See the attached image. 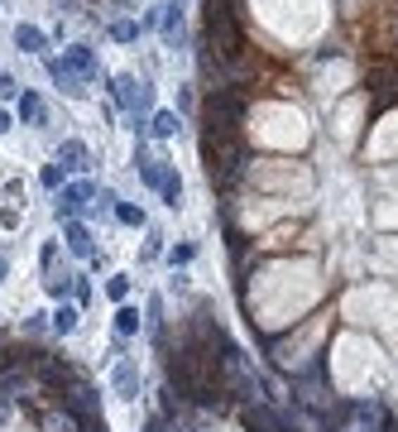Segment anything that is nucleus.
<instances>
[{
    "label": "nucleus",
    "instance_id": "f257e3e1",
    "mask_svg": "<svg viewBox=\"0 0 398 432\" xmlns=\"http://www.w3.org/2000/svg\"><path fill=\"white\" fill-rule=\"evenodd\" d=\"M245 110H250V91H240V87H212V96L202 101V125H207L202 135L236 139Z\"/></svg>",
    "mask_w": 398,
    "mask_h": 432
},
{
    "label": "nucleus",
    "instance_id": "f03ea898",
    "mask_svg": "<svg viewBox=\"0 0 398 432\" xmlns=\"http://www.w3.org/2000/svg\"><path fill=\"white\" fill-rule=\"evenodd\" d=\"M207 44L216 49L221 63H240L245 58V29H240L236 10L226 0H207Z\"/></svg>",
    "mask_w": 398,
    "mask_h": 432
},
{
    "label": "nucleus",
    "instance_id": "7ed1b4c3",
    "mask_svg": "<svg viewBox=\"0 0 398 432\" xmlns=\"http://www.w3.org/2000/svg\"><path fill=\"white\" fill-rule=\"evenodd\" d=\"M202 154H207V173H212L216 188H231L245 168V144L236 139H216V135H202Z\"/></svg>",
    "mask_w": 398,
    "mask_h": 432
},
{
    "label": "nucleus",
    "instance_id": "20e7f679",
    "mask_svg": "<svg viewBox=\"0 0 398 432\" xmlns=\"http://www.w3.org/2000/svg\"><path fill=\"white\" fill-rule=\"evenodd\" d=\"M91 202V183H72V188H63L58 197V221H77V212Z\"/></svg>",
    "mask_w": 398,
    "mask_h": 432
},
{
    "label": "nucleus",
    "instance_id": "39448f33",
    "mask_svg": "<svg viewBox=\"0 0 398 432\" xmlns=\"http://www.w3.org/2000/svg\"><path fill=\"white\" fill-rule=\"evenodd\" d=\"M110 87H115V101H120L125 110L149 106V87H144V82H134V77H115Z\"/></svg>",
    "mask_w": 398,
    "mask_h": 432
},
{
    "label": "nucleus",
    "instance_id": "423d86ee",
    "mask_svg": "<svg viewBox=\"0 0 398 432\" xmlns=\"http://www.w3.org/2000/svg\"><path fill=\"white\" fill-rule=\"evenodd\" d=\"M63 241H68V250H72L77 260H91V250H96V245H91V231H86L82 221H63Z\"/></svg>",
    "mask_w": 398,
    "mask_h": 432
},
{
    "label": "nucleus",
    "instance_id": "0eeeda50",
    "mask_svg": "<svg viewBox=\"0 0 398 432\" xmlns=\"http://www.w3.org/2000/svg\"><path fill=\"white\" fill-rule=\"evenodd\" d=\"M115 394H120V399H134V394H139V365H134V360H120V365H115Z\"/></svg>",
    "mask_w": 398,
    "mask_h": 432
},
{
    "label": "nucleus",
    "instance_id": "6e6552de",
    "mask_svg": "<svg viewBox=\"0 0 398 432\" xmlns=\"http://www.w3.org/2000/svg\"><path fill=\"white\" fill-rule=\"evenodd\" d=\"M63 63H68V68H72L82 82L96 77V53H91V49H82V44H77V49H68V53H63Z\"/></svg>",
    "mask_w": 398,
    "mask_h": 432
},
{
    "label": "nucleus",
    "instance_id": "1a4fd4ad",
    "mask_svg": "<svg viewBox=\"0 0 398 432\" xmlns=\"http://www.w3.org/2000/svg\"><path fill=\"white\" fill-rule=\"evenodd\" d=\"M139 178H144V183H149V188H159L163 192V183H168V178H173V173H168V168H163V159H149V154H139Z\"/></svg>",
    "mask_w": 398,
    "mask_h": 432
},
{
    "label": "nucleus",
    "instance_id": "9d476101",
    "mask_svg": "<svg viewBox=\"0 0 398 432\" xmlns=\"http://www.w3.org/2000/svg\"><path fill=\"white\" fill-rule=\"evenodd\" d=\"M178 10H183V5H168V10H163V44H168V49H178V39H183V15H178Z\"/></svg>",
    "mask_w": 398,
    "mask_h": 432
},
{
    "label": "nucleus",
    "instance_id": "9b49d317",
    "mask_svg": "<svg viewBox=\"0 0 398 432\" xmlns=\"http://www.w3.org/2000/svg\"><path fill=\"white\" fill-rule=\"evenodd\" d=\"M58 163H63V168H86V144H82V139H63Z\"/></svg>",
    "mask_w": 398,
    "mask_h": 432
},
{
    "label": "nucleus",
    "instance_id": "f8f14e48",
    "mask_svg": "<svg viewBox=\"0 0 398 432\" xmlns=\"http://www.w3.org/2000/svg\"><path fill=\"white\" fill-rule=\"evenodd\" d=\"M15 44H20V53H39V49H44V34L34 25H20L15 29Z\"/></svg>",
    "mask_w": 398,
    "mask_h": 432
},
{
    "label": "nucleus",
    "instance_id": "ddd939ff",
    "mask_svg": "<svg viewBox=\"0 0 398 432\" xmlns=\"http://www.w3.org/2000/svg\"><path fill=\"white\" fill-rule=\"evenodd\" d=\"M49 77L58 82V87H68V91H77V72H72V68H68V63H63V58H53V63H49Z\"/></svg>",
    "mask_w": 398,
    "mask_h": 432
},
{
    "label": "nucleus",
    "instance_id": "4468645a",
    "mask_svg": "<svg viewBox=\"0 0 398 432\" xmlns=\"http://www.w3.org/2000/svg\"><path fill=\"white\" fill-rule=\"evenodd\" d=\"M20 120H25V125H39V120H44V101H39L34 91L20 96Z\"/></svg>",
    "mask_w": 398,
    "mask_h": 432
},
{
    "label": "nucleus",
    "instance_id": "2eb2a0df",
    "mask_svg": "<svg viewBox=\"0 0 398 432\" xmlns=\"http://www.w3.org/2000/svg\"><path fill=\"white\" fill-rule=\"evenodd\" d=\"M149 130L159 139H168V135H178V110H159L154 120H149Z\"/></svg>",
    "mask_w": 398,
    "mask_h": 432
},
{
    "label": "nucleus",
    "instance_id": "dca6fc26",
    "mask_svg": "<svg viewBox=\"0 0 398 432\" xmlns=\"http://www.w3.org/2000/svg\"><path fill=\"white\" fill-rule=\"evenodd\" d=\"M115 331H120V336H134V331H139V307H125V303H120V312H115Z\"/></svg>",
    "mask_w": 398,
    "mask_h": 432
},
{
    "label": "nucleus",
    "instance_id": "f3484780",
    "mask_svg": "<svg viewBox=\"0 0 398 432\" xmlns=\"http://www.w3.org/2000/svg\"><path fill=\"white\" fill-rule=\"evenodd\" d=\"M72 326H77V307H72V303H63V307L53 312V331H58V336H68Z\"/></svg>",
    "mask_w": 398,
    "mask_h": 432
},
{
    "label": "nucleus",
    "instance_id": "a211bd4d",
    "mask_svg": "<svg viewBox=\"0 0 398 432\" xmlns=\"http://www.w3.org/2000/svg\"><path fill=\"white\" fill-rule=\"evenodd\" d=\"M110 39L130 44V39H139V25H134V20H115V25H110Z\"/></svg>",
    "mask_w": 398,
    "mask_h": 432
},
{
    "label": "nucleus",
    "instance_id": "6ab92c4d",
    "mask_svg": "<svg viewBox=\"0 0 398 432\" xmlns=\"http://www.w3.org/2000/svg\"><path fill=\"white\" fill-rule=\"evenodd\" d=\"M115 216H120L125 226H144V212H139V207H130V202H120V207H115Z\"/></svg>",
    "mask_w": 398,
    "mask_h": 432
},
{
    "label": "nucleus",
    "instance_id": "aec40b11",
    "mask_svg": "<svg viewBox=\"0 0 398 432\" xmlns=\"http://www.w3.org/2000/svg\"><path fill=\"white\" fill-rule=\"evenodd\" d=\"M106 293L115 298V303H125V293H130V279H125V274H115V279L106 284Z\"/></svg>",
    "mask_w": 398,
    "mask_h": 432
},
{
    "label": "nucleus",
    "instance_id": "412c9836",
    "mask_svg": "<svg viewBox=\"0 0 398 432\" xmlns=\"http://www.w3.org/2000/svg\"><path fill=\"white\" fill-rule=\"evenodd\" d=\"M163 197H168V207H178V197H183V183H178V178H168V183H163Z\"/></svg>",
    "mask_w": 398,
    "mask_h": 432
},
{
    "label": "nucleus",
    "instance_id": "4be33fe9",
    "mask_svg": "<svg viewBox=\"0 0 398 432\" xmlns=\"http://www.w3.org/2000/svg\"><path fill=\"white\" fill-rule=\"evenodd\" d=\"M58 183H63V163H49L44 168V188H58Z\"/></svg>",
    "mask_w": 398,
    "mask_h": 432
},
{
    "label": "nucleus",
    "instance_id": "5701e85b",
    "mask_svg": "<svg viewBox=\"0 0 398 432\" xmlns=\"http://www.w3.org/2000/svg\"><path fill=\"white\" fill-rule=\"evenodd\" d=\"M68 284H72L68 274H53V279H49V293H53V298H63V293H68Z\"/></svg>",
    "mask_w": 398,
    "mask_h": 432
},
{
    "label": "nucleus",
    "instance_id": "b1692460",
    "mask_svg": "<svg viewBox=\"0 0 398 432\" xmlns=\"http://www.w3.org/2000/svg\"><path fill=\"white\" fill-rule=\"evenodd\" d=\"M168 260H173V265H187V260H192V245H173V255H168Z\"/></svg>",
    "mask_w": 398,
    "mask_h": 432
},
{
    "label": "nucleus",
    "instance_id": "393cba45",
    "mask_svg": "<svg viewBox=\"0 0 398 432\" xmlns=\"http://www.w3.org/2000/svg\"><path fill=\"white\" fill-rule=\"evenodd\" d=\"M0 226H20V212H15V207H0Z\"/></svg>",
    "mask_w": 398,
    "mask_h": 432
},
{
    "label": "nucleus",
    "instance_id": "a878e982",
    "mask_svg": "<svg viewBox=\"0 0 398 432\" xmlns=\"http://www.w3.org/2000/svg\"><path fill=\"white\" fill-rule=\"evenodd\" d=\"M20 87H15V77H0V96H15Z\"/></svg>",
    "mask_w": 398,
    "mask_h": 432
},
{
    "label": "nucleus",
    "instance_id": "bb28decb",
    "mask_svg": "<svg viewBox=\"0 0 398 432\" xmlns=\"http://www.w3.org/2000/svg\"><path fill=\"white\" fill-rule=\"evenodd\" d=\"M0 130H10V115H5V110H0Z\"/></svg>",
    "mask_w": 398,
    "mask_h": 432
}]
</instances>
